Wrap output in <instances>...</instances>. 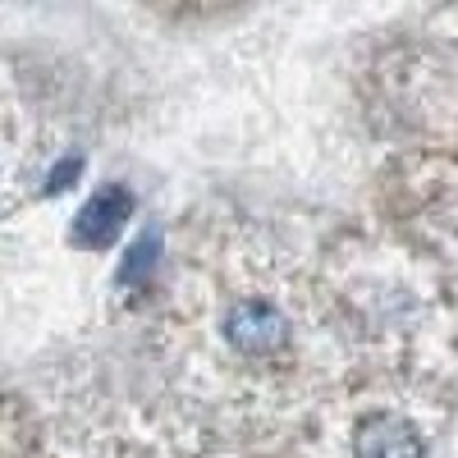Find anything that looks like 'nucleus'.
<instances>
[{"mask_svg": "<svg viewBox=\"0 0 458 458\" xmlns=\"http://www.w3.org/2000/svg\"><path fill=\"white\" fill-rule=\"evenodd\" d=\"M225 339L248 358H271L289 344V321L261 298H243L225 312Z\"/></svg>", "mask_w": 458, "mask_h": 458, "instance_id": "nucleus-1", "label": "nucleus"}, {"mask_svg": "<svg viewBox=\"0 0 458 458\" xmlns=\"http://www.w3.org/2000/svg\"><path fill=\"white\" fill-rule=\"evenodd\" d=\"M129 216H133V193L124 183H110V188H101V193H92L83 202V211L73 216L69 239L79 248H110V239L124 229Z\"/></svg>", "mask_w": 458, "mask_h": 458, "instance_id": "nucleus-2", "label": "nucleus"}, {"mask_svg": "<svg viewBox=\"0 0 458 458\" xmlns=\"http://www.w3.org/2000/svg\"><path fill=\"white\" fill-rule=\"evenodd\" d=\"M427 445L399 412H371L353 431V458H422Z\"/></svg>", "mask_w": 458, "mask_h": 458, "instance_id": "nucleus-3", "label": "nucleus"}, {"mask_svg": "<svg viewBox=\"0 0 458 458\" xmlns=\"http://www.w3.org/2000/svg\"><path fill=\"white\" fill-rule=\"evenodd\" d=\"M157 234H151V239H138L133 243V252H129V261H124V271H120V280L124 284H133V271H142V266H151V257H157Z\"/></svg>", "mask_w": 458, "mask_h": 458, "instance_id": "nucleus-4", "label": "nucleus"}]
</instances>
